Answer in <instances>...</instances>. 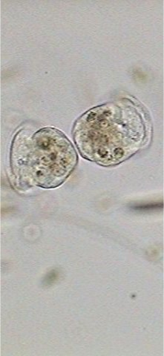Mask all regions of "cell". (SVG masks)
I'll return each mask as SVG.
<instances>
[{
  "label": "cell",
  "instance_id": "cell-1",
  "mask_svg": "<svg viewBox=\"0 0 164 356\" xmlns=\"http://www.w3.org/2000/svg\"><path fill=\"white\" fill-rule=\"evenodd\" d=\"M113 105L97 107L85 115L106 129L81 119L76 127V141L80 147L107 135L82 150L88 158L105 164L125 159L136 152L146 136V127L140 114L130 108L127 113Z\"/></svg>",
  "mask_w": 164,
  "mask_h": 356
},
{
  "label": "cell",
  "instance_id": "cell-2",
  "mask_svg": "<svg viewBox=\"0 0 164 356\" xmlns=\"http://www.w3.org/2000/svg\"><path fill=\"white\" fill-rule=\"evenodd\" d=\"M28 152L17 159V177L28 186L54 188L67 179L76 161L72 145L58 131L42 130L32 136Z\"/></svg>",
  "mask_w": 164,
  "mask_h": 356
}]
</instances>
